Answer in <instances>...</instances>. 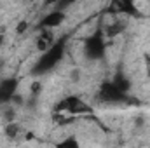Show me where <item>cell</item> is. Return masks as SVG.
<instances>
[{
  "label": "cell",
  "instance_id": "14",
  "mask_svg": "<svg viewBox=\"0 0 150 148\" xmlns=\"http://www.w3.org/2000/svg\"><path fill=\"white\" fill-rule=\"evenodd\" d=\"M26 28H28V23H26V21H21V23H18L16 32H18V33H25V32H26Z\"/></svg>",
  "mask_w": 150,
  "mask_h": 148
},
{
  "label": "cell",
  "instance_id": "1",
  "mask_svg": "<svg viewBox=\"0 0 150 148\" xmlns=\"http://www.w3.org/2000/svg\"><path fill=\"white\" fill-rule=\"evenodd\" d=\"M67 40H68V35H63L61 38H58L45 52H42L40 58L37 59V63L32 68V75L40 77V75H45L51 70H54L63 61V56H65V51H67Z\"/></svg>",
  "mask_w": 150,
  "mask_h": 148
},
{
  "label": "cell",
  "instance_id": "5",
  "mask_svg": "<svg viewBox=\"0 0 150 148\" xmlns=\"http://www.w3.org/2000/svg\"><path fill=\"white\" fill-rule=\"evenodd\" d=\"M18 85H19V80L16 77H9V78L0 80V105L12 101V98L18 94Z\"/></svg>",
  "mask_w": 150,
  "mask_h": 148
},
{
  "label": "cell",
  "instance_id": "15",
  "mask_svg": "<svg viewBox=\"0 0 150 148\" xmlns=\"http://www.w3.org/2000/svg\"><path fill=\"white\" fill-rule=\"evenodd\" d=\"M72 78H74V80H79V72H74V73H72Z\"/></svg>",
  "mask_w": 150,
  "mask_h": 148
},
{
  "label": "cell",
  "instance_id": "2",
  "mask_svg": "<svg viewBox=\"0 0 150 148\" xmlns=\"http://www.w3.org/2000/svg\"><path fill=\"white\" fill-rule=\"evenodd\" d=\"M84 54L91 61H100L107 54V42H105V30L101 26L94 28V32L84 40Z\"/></svg>",
  "mask_w": 150,
  "mask_h": 148
},
{
  "label": "cell",
  "instance_id": "9",
  "mask_svg": "<svg viewBox=\"0 0 150 148\" xmlns=\"http://www.w3.org/2000/svg\"><path fill=\"white\" fill-rule=\"evenodd\" d=\"M4 131H5V136H7L9 140H16V138L21 134V127H19V124H16V122H7Z\"/></svg>",
  "mask_w": 150,
  "mask_h": 148
},
{
  "label": "cell",
  "instance_id": "11",
  "mask_svg": "<svg viewBox=\"0 0 150 148\" xmlns=\"http://www.w3.org/2000/svg\"><path fill=\"white\" fill-rule=\"evenodd\" d=\"M56 148H80V143H79V140L75 136H68L63 141H59L56 145Z\"/></svg>",
  "mask_w": 150,
  "mask_h": 148
},
{
  "label": "cell",
  "instance_id": "7",
  "mask_svg": "<svg viewBox=\"0 0 150 148\" xmlns=\"http://www.w3.org/2000/svg\"><path fill=\"white\" fill-rule=\"evenodd\" d=\"M110 12H113V14L140 16V11L136 9L134 2H131V0H113L112 4H110Z\"/></svg>",
  "mask_w": 150,
  "mask_h": 148
},
{
  "label": "cell",
  "instance_id": "10",
  "mask_svg": "<svg viewBox=\"0 0 150 148\" xmlns=\"http://www.w3.org/2000/svg\"><path fill=\"white\" fill-rule=\"evenodd\" d=\"M124 30H126V25H124L122 21H115V23H112L110 26H107L105 35H108V37H115V35L122 33Z\"/></svg>",
  "mask_w": 150,
  "mask_h": 148
},
{
  "label": "cell",
  "instance_id": "16",
  "mask_svg": "<svg viewBox=\"0 0 150 148\" xmlns=\"http://www.w3.org/2000/svg\"><path fill=\"white\" fill-rule=\"evenodd\" d=\"M4 38H5V37H4V35L0 33V47H2V44H4Z\"/></svg>",
  "mask_w": 150,
  "mask_h": 148
},
{
  "label": "cell",
  "instance_id": "13",
  "mask_svg": "<svg viewBox=\"0 0 150 148\" xmlns=\"http://www.w3.org/2000/svg\"><path fill=\"white\" fill-rule=\"evenodd\" d=\"M40 89H42V87H40V82H33V84H32V87H30L32 96H35V98H37L38 92H40Z\"/></svg>",
  "mask_w": 150,
  "mask_h": 148
},
{
  "label": "cell",
  "instance_id": "3",
  "mask_svg": "<svg viewBox=\"0 0 150 148\" xmlns=\"http://www.w3.org/2000/svg\"><path fill=\"white\" fill-rule=\"evenodd\" d=\"M98 99L107 105H122L129 101V96L120 92L112 84V80H103L98 89Z\"/></svg>",
  "mask_w": 150,
  "mask_h": 148
},
{
  "label": "cell",
  "instance_id": "4",
  "mask_svg": "<svg viewBox=\"0 0 150 148\" xmlns=\"http://www.w3.org/2000/svg\"><path fill=\"white\" fill-rule=\"evenodd\" d=\"M54 110L56 111H67V113H87V111H91V108L82 101V98H79V96H67V98H63L61 101H58L56 103V106H54Z\"/></svg>",
  "mask_w": 150,
  "mask_h": 148
},
{
  "label": "cell",
  "instance_id": "12",
  "mask_svg": "<svg viewBox=\"0 0 150 148\" xmlns=\"http://www.w3.org/2000/svg\"><path fill=\"white\" fill-rule=\"evenodd\" d=\"M11 103H14L16 106H25V105H26L25 96H21V94H16V96L12 98V101H11Z\"/></svg>",
  "mask_w": 150,
  "mask_h": 148
},
{
  "label": "cell",
  "instance_id": "8",
  "mask_svg": "<svg viewBox=\"0 0 150 148\" xmlns=\"http://www.w3.org/2000/svg\"><path fill=\"white\" fill-rule=\"evenodd\" d=\"M112 84L120 91V92H124V94H127L129 89H131V80H129V77L124 73V72H117V73L113 75Z\"/></svg>",
  "mask_w": 150,
  "mask_h": 148
},
{
  "label": "cell",
  "instance_id": "6",
  "mask_svg": "<svg viewBox=\"0 0 150 148\" xmlns=\"http://www.w3.org/2000/svg\"><path fill=\"white\" fill-rule=\"evenodd\" d=\"M65 18H67V14L63 11L54 9V11H51V12H47V14L42 16V19L38 21L37 28L38 30H52V28H58L65 21Z\"/></svg>",
  "mask_w": 150,
  "mask_h": 148
}]
</instances>
